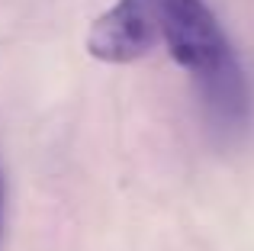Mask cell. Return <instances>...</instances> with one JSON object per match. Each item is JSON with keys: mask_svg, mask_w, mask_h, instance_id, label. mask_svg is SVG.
<instances>
[{"mask_svg": "<svg viewBox=\"0 0 254 251\" xmlns=\"http://www.w3.org/2000/svg\"><path fill=\"white\" fill-rule=\"evenodd\" d=\"M161 42L168 45L174 62L193 77L212 129H245L251 113L248 84L216 13L203 0H168Z\"/></svg>", "mask_w": 254, "mask_h": 251, "instance_id": "1", "label": "cell"}, {"mask_svg": "<svg viewBox=\"0 0 254 251\" xmlns=\"http://www.w3.org/2000/svg\"><path fill=\"white\" fill-rule=\"evenodd\" d=\"M168 0H116L93 19L87 32V52L106 64H132L145 58L164 39Z\"/></svg>", "mask_w": 254, "mask_h": 251, "instance_id": "2", "label": "cell"}, {"mask_svg": "<svg viewBox=\"0 0 254 251\" xmlns=\"http://www.w3.org/2000/svg\"><path fill=\"white\" fill-rule=\"evenodd\" d=\"M0 232H3V177H0Z\"/></svg>", "mask_w": 254, "mask_h": 251, "instance_id": "3", "label": "cell"}]
</instances>
